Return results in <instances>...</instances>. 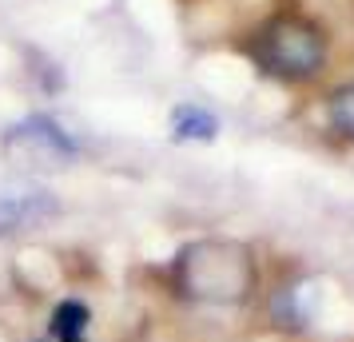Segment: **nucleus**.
Masks as SVG:
<instances>
[{"mask_svg": "<svg viewBox=\"0 0 354 342\" xmlns=\"http://www.w3.org/2000/svg\"><path fill=\"white\" fill-rule=\"evenodd\" d=\"M255 259L235 239H199L187 243L171 263V287L187 303L203 307H235L255 291Z\"/></svg>", "mask_w": 354, "mask_h": 342, "instance_id": "f257e3e1", "label": "nucleus"}, {"mask_svg": "<svg viewBox=\"0 0 354 342\" xmlns=\"http://www.w3.org/2000/svg\"><path fill=\"white\" fill-rule=\"evenodd\" d=\"M326 115H330V128H335L342 140H354V80L330 92Z\"/></svg>", "mask_w": 354, "mask_h": 342, "instance_id": "0eeeda50", "label": "nucleus"}, {"mask_svg": "<svg viewBox=\"0 0 354 342\" xmlns=\"http://www.w3.org/2000/svg\"><path fill=\"white\" fill-rule=\"evenodd\" d=\"M247 56L259 72H267L271 80L283 84H303L315 80L326 64V36L315 20L299 12H279L267 24H259Z\"/></svg>", "mask_w": 354, "mask_h": 342, "instance_id": "f03ea898", "label": "nucleus"}, {"mask_svg": "<svg viewBox=\"0 0 354 342\" xmlns=\"http://www.w3.org/2000/svg\"><path fill=\"white\" fill-rule=\"evenodd\" d=\"M303 307H299V291H279V298H274V323L279 326H303Z\"/></svg>", "mask_w": 354, "mask_h": 342, "instance_id": "6e6552de", "label": "nucleus"}, {"mask_svg": "<svg viewBox=\"0 0 354 342\" xmlns=\"http://www.w3.org/2000/svg\"><path fill=\"white\" fill-rule=\"evenodd\" d=\"M4 151L20 163L60 167V163L76 160V140L56 120H48V115H28L24 124H17V128L4 135Z\"/></svg>", "mask_w": 354, "mask_h": 342, "instance_id": "7ed1b4c3", "label": "nucleus"}, {"mask_svg": "<svg viewBox=\"0 0 354 342\" xmlns=\"http://www.w3.org/2000/svg\"><path fill=\"white\" fill-rule=\"evenodd\" d=\"M88 326H92V310L84 307L80 298H64L52 310V339L56 342H88Z\"/></svg>", "mask_w": 354, "mask_h": 342, "instance_id": "423d86ee", "label": "nucleus"}, {"mask_svg": "<svg viewBox=\"0 0 354 342\" xmlns=\"http://www.w3.org/2000/svg\"><path fill=\"white\" fill-rule=\"evenodd\" d=\"M52 211H56V207H52L48 199H40V191H36V196H4L0 199V235L32 227V223H40V219L52 215Z\"/></svg>", "mask_w": 354, "mask_h": 342, "instance_id": "20e7f679", "label": "nucleus"}, {"mask_svg": "<svg viewBox=\"0 0 354 342\" xmlns=\"http://www.w3.org/2000/svg\"><path fill=\"white\" fill-rule=\"evenodd\" d=\"M215 131H219V120L207 108H199V104H183L171 115V135L179 144H195V140L207 144V140H215Z\"/></svg>", "mask_w": 354, "mask_h": 342, "instance_id": "39448f33", "label": "nucleus"}]
</instances>
